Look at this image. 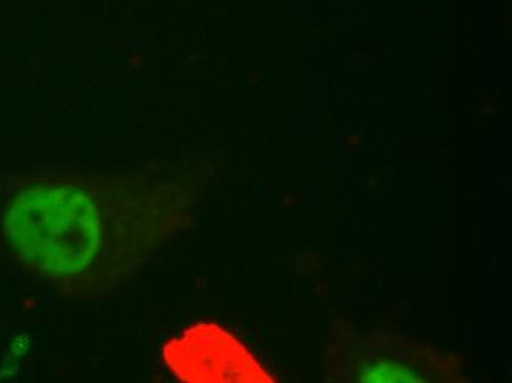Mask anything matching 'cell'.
Wrapping results in <instances>:
<instances>
[{
    "instance_id": "cell-1",
    "label": "cell",
    "mask_w": 512,
    "mask_h": 383,
    "mask_svg": "<svg viewBox=\"0 0 512 383\" xmlns=\"http://www.w3.org/2000/svg\"><path fill=\"white\" fill-rule=\"evenodd\" d=\"M195 192L167 161L15 174L0 182V247L65 300L112 301L183 232Z\"/></svg>"
},
{
    "instance_id": "cell-2",
    "label": "cell",
    "mask_w": 512,
    "mask_h": 383,
    "mask_svg": "<svg viewBox=\"0 0 512 383\" xmlns=\"http://www.w3.org/2000/svg\"><path fill=\"white\" fill-rule=\"evenodd\" d=\"M171 369L189 382H274L236 336L212 323L192 326L173 342Z\"/></svg>"
}]
</instances>
